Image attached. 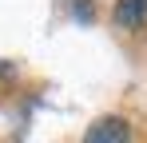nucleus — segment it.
Wrapping results in <instances>:
<instances>
[{
	"label": "nucleus",
	"instance_id": "1",
	"mask_svg": "<svg viewBox=\"0 0 147 143\" xmlns=\"http://www.w3.org/2000/svg\"><path fill=\"white\" fill-rule=\"evenodd\" d=\"M84 143H131V127L123 123L119 115H103L88 127Z\"/></svg>",
	"mask_w": 147,
	"mask_h": 143
},
{
	"label": "nucleus",
	"instance_id": "2",
	"mask_svg": "<svg viewBox=\"0 0 147 143\" xmlns=\"http://www.w3.org/2000/svg\"><path fill=\"white\" fill-rule=\"evenodd\" d=\"M115 24L119 28H143L147 24V0H115Z\"/></svg>",
	"mask_w": 147,
	"mask_h": 143
}]
</instances>
